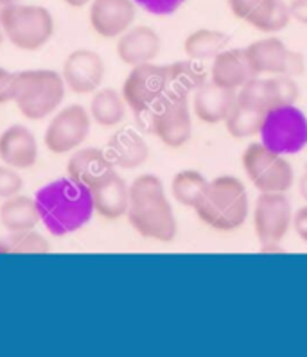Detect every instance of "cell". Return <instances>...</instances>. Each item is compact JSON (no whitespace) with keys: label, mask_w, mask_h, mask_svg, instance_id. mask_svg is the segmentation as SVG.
<instances>
[{"label":"cell","mask_w":307,"mask_h":357,"mask_svg":"<svg viewBox=\"0 0 307 357\" xmlns=\"http://www.w3.org/2000/svg\"><path fill=\"white\" fill-rule=\"evenodd\" d=\"M34 199L43 227L56 237L70 236L81 230L96 212L92 190L68 176L43 185Z\"/></svg>","instance_id":"1"},{"label":"cell","mask_w":307,"mask_h":357,"mask_svg":"<svg viewBox=\"0 0 307 357\" xmlns=\"http://www.w3.org/2000/svg\"><path fill=\"white\" fill-rule=\"evenodd\" d=\"M128 221L139 236L156 243L177 239L178 223L164 183L156 174H140L130 183Z\"/></svg>","instance_id":"2"},{"label":"cell","mask_w":307,"mask_h":357,"mask_svg":"<svg viewBox=\"0 0 307 357\" xmlns=\"http://www.w3.org/2000/svg\"><path fill=\"white\" fill-rule=\"evenodd\" d=\"M194 212L207 227L232 231L243 227L250 214L246 187L236 176H218L207 183L194 205Z\"/></svg>","instance_id":"3"},{"label":"cell","mask_w":307,"mask_h":357,"mask_svg":"<svg viewBox=\"0 0 307 357\" xmlns=\"http://www.w3.org/2000/svg\"><path fill=\"white\" fill-rule=\"evenodd\" d=\"M65 93L67 84L59 72L49 68L24 70L17 74L13 102L27 121H42L58 112Z\"/></svg>","instance_id":"4"},{"label":"cell","mask_w":307,"mask_h":357,"mask_svg":"<svg viewBox=\"0 0 307 357\" xmlns=\"http://www.w3.org/2000/svg\"><path fill=\"white\" fill-rule=\"evenodd\" d=\"M6 40L20 51H40L54 36V18L43 6L11 2L0 11Z\"/></svg>","instance_id":"5"},{"label":"cell","mask_w":307,"mask_h":357,"mask_svg":"<svg viewBox=\"0 0 307 357\" xmlns=\"http://www.w3.org/2000/svg\"><path fill=\"white\" fill-rule=\"evenodd\" d=\"M259 137L275 155H297L307 147V115L294 105L274 106L262 117Z\"/></svg>","instance_id":"6"},{"label":"cell","mask_w":307,"mask_h":357,"mask_svg":"<svg viewBox=\"0 0 307 357\" xmlns=\"http://www.w3.org/2000/svg\"><path fill=\"white\" fill-rule=\"evenodd\" d=\"M92 117L81 105H68L58 109L47 124L43 144L54 155H67L76 151L89 139Z\"/></svg>","instance_id":"7"},{"label":"cell","mask_w":307,"mask_h":357,"mask_svg":"<svg viewBox=\"0 0 307 357\" xmlns=\"http://www.w3.org/2000/svg\"><path fill=\"white\" fill-rule=\"evenodd\" d=\"M252 219L257 239L269 248L287 236L293 225V208L284 192H261L253 205Z\"/></svg>","instance_id":"8"},{"label":"cell","mask_w":307,"mask_h":357,"mask_svg":"<svg viewBox=\"0 0 307 357\" xmlns=\"http://www.w3.org/2000/svg\"><path fill=\"white\" fill-rule=\"evenodd\" d=\"M165 96L164 65L142 63L131 67L122 84V97L135 115L151 114Z\"/></svg>","instance_id":"9"},{"label":"cell","mask_w":307,"mask_h":357,"mask_svg":"<svg viewBox=\"0 0 307 357\" xmlns=\"http://www.w3.org/2000/svg\"><path fill=\"white\" fill-rule=\"evenodd\" d=\"M151 130L171 149L186 146L193 137L189 97L165 96L151 112Z\"/></svg>","instance_id":"10"},{"label":"cell","mask_w":307,"mask_h":357,"mask_svg":"<svg viewBox=\"0 0 307 357\" xmlns=\"http://www.w3.org/2000/svg\"><path fill=\"white\" fill-rule=\"evenodd\" d=\"M105 72V61L96 51L76 49L65 59L61 76L67 84V90L77 96H89L101 89Z\"/></svg>","instance_id":"11"},{"label":"cell","mask_w":307,"mask_h":357,"mask_svg":"<svg viewBox=\"0 0 307 357\" xmlns=\"http://www.w3.org/2000/svg\"><path fill=\"white\" fill-rule=\"evenodd\" d=\"M137 18L135 0H92L89 20L93 33L101 38L114 40L126 33Z\"/></svg>","instance_id":"12"},{"label":"cell","mask_w":307,"mask_h":357,"mask_svg":"<svg viewBox=\"0 0 307 357\" xmlns=\"http://www.w3.org/2000/svg\"><path fill=\"white\" fill-rule=\"evenodd\" d=\"M160 49V36L149 26H131L126 33L119 36L115 45L119 59L128 67L151 63L158 58Z\"/></svg>","instance_id":"13"},{"label":"cell","mask_w":307,"mask_h":357,"mask_svg":"<svg viewBox=\"0 0 307 357\" xmlns=\"http://www.w3.org/2000/svg\"><path fill=\"white\" fill-rule=\"evenodd\" d=\"M0 160L18 171H26L38 162V140L24 124H13L0 135Z\"/></svg>","instance_id":"14"},{"label":"cell","mask_w":307,"mask_h":357,"mask_svg":"<svg viewBox=\"0 0 307 357\" xmlns=\"http://www.w3.org/2000/svg\"><path fill=\"white\" fill-rule=\"evenodd\" d=\"M112 172H115L114 164L105 149L99 147H80L67 162V176L89 189L99 185Z\"/></svg>","instance_id":"15"},{"label":"cell","mask_w":307,"mask_h":357,"mask_svg":"<svg viewBox=\"0 0 307 357\" xmlns=\"http://www.w3.org/2000/svg\"><path fill=\"white\" fill-rule=\"evenodd\" d=\"M237 102L236 90H228L216 83H203L193 93L194 115L205 124H219L230 115L232 108Z\"/></svg>","instance_id":"16"},{"label":"cell","mask_w":307,"mask_h":357,"mask_svg":"<svg viewBox=\"0 0 307 357\" xmlns=\"http://www.w3.org/2000/svg\"><path fill=\"white\" fill-rule=\"evenodd\" d=\"M90 190H92L96 214L108 221L126 218L128 206H130V185L121 174L112 172L106 180Z\"/></svg>","instance_id":"17"},{"label":"cell","mask_w":307,"mask_h":357,"mask_svg":"<svg viewBox=\"0 0 307 357\" xmlns=\"http://www.w3.org/2000/svg\"><path fill=\"white\" fill-rule=\"evenodd\" d=\"M105 151L115 169H126V171L139 169L149 158V147L142 139V135L130 128L115 131L110 137Z\"/></svg>","instance_id":"18"},{"label":"cell","mask_w":307,"mask_h":357,"mask_svg":"<svg viewBox=\"0 0 307 357\" xmlns=\"http://www.w3.org/2000/svg\"><path fill=\"white\" fill-rule=\"evenodd\" d=\"M255 77L244 49H225L212 59L211 81L228 90H239Z\"/></svg>","instance_id":"19"},{"label":"cell","mask_w":307,"mask_h":357,"mask_svg":"<svg viewBox=\"0 0 307 357\" xmlns=\"http://www.w3.org/2000/svg\"><path fill=\"white\" fill-rule=\"evenodd\" d=\"M244 52L255 76H277L286 72L290 49L275 36L255 40L244 49Z\"/></svg>","instance_id":"20"},{"label":"cell","mask_w":307,"mask_h":357,"mask_svg":"<svg viewBox=\"0 0 307 357\" xmlns=\"http://www.w3.org/2000/svg\"><path fill=\"white\" fill-rule=\"evenodd\" d=\"M164 76L165 96L189 97L203 83H207V70L200 65V61H194V59L164 65Z\"/></svg>","instance_id":"21"},{"label":"cell","mask_w":307,"mask_h":357,"mask_svg":"<svg viewBox=\"0 0 307 357\" xmlns=\"http://www.w3.org/2000/svg\"><path fill=\"white\" fill-rule=\"evenodd\" d=\"M40 223H42V219H40L38 205L34 198L17 194L13 198L4 199V203L0 205V225L9 234L33 230Z\"/></svg>","instance_id":"22"},{"label":"cell","mask_w":307,"mask_h":357,"mask_svg":"<svg viewBox=\"0 0 307 357\" xmlns=\"http://www.w3.org/2000/svg\"><path fill=\"white\" fill-rule=\"evenodd\" d=\"M128 105L122 92L114 89H99L92 93L89 114L101 128H115L126 119Z\"/></svg>","instance_id":"23"},{"label":"cell","mask_w":307,"mask_h":357,"mask_svg":"<svg viewBox=\"0 0 307 357\" xmlns=\"http://www.w3.org/2000/svg\"><path fill=\"white\" fill-rule=\"evenodd\" d=\"M291 20L293 18H291L290 0H262L261 4L253 9V13L246 18L253 29L266 34L286 29Z\"/></svg>","instance_id":"24"},{"label":"cell","mask_w":307,"mask_h":357,"mask_svg":"<svg viewBox=\"0 0 307 357\" xmlns=\"http://www.w3.org/2000/svg\"><path fill=\"white\" fill-rule=\"evenodd\" d=\"M228 45V36L216 29H198L190 33L184 42L187 58L194 61L214 59Z\"/></svg>","instance_id":"25"},{"label":"cell","mask_w":307,"mask_h":357,"mask_svg":"<svg viewBox=\"0 0 307 357\" xmlns=\"http://www.w3.org/2000/svg\"><path fill=\"white\" fill-rule=\"evenodd\" d=\"M252 183L259 192L286 194L294 183L293 165H291L284 156L278 155L277 158L271 162V165H269L257 180H253Z\"/></svg>","instance_id":"26"},{"label":"cell","mask_w":307,"mask_h":357,"mask_svg":"<svg viewBox=\"0 0 307 357\" xmlns=\"http://www.w3.org/2000/svg\"><path fill=\"white\" fill-rule=\"evenodd\" d=\"M207 183H209V180H205L202 172L186 169V171L174 174L173 181H171V194H173L174 202L180 203L181 206L194 208L196 202L205 190Z\"/></svg>","instance_id":"27"},{"label":"cell","mask_w":307,"mask_h":357,"mask_svg":"<svg viewBox=\"0 0 307 357\" xmlns=\"http://www.w3.org/2000/svg\"><path fill=\"white\" fill-rule=\"evenodd\" d=\"M262 117H264L262 112L237 101L225 121V126H227L228 135L234 139H250L253 135H259Z\"/></svg>","instance_id":"28"},{"label":"cell","mask_w":307,"mask_h":357,"mask_svg":"<svg viewBox=\"0 0 307 357\" xmlns=\"http://www.w3.org/2000/svg\"><path fill=\"white\" fill-rule=\"evenodd\" d=\"M237 101L250 106L253 109H259L266 114L269 108H274V96H271V84L269 77L255 76L248 83L237 90Z\"/></svg>","instance_id":"29"},{"label":"cell","mask_w":307,"mask_h":357,"mask_svg":"<svg viewBox=\"0 0 307 357\" xmlns=\"http://www.w3.org/2000/svg\"><path fill=\"white\" fill-rule=\"evenodd\" d=\"M6 252L9 253H49L51 252V244L42 234L33 230H24V231H15L9 236L8 244H6Z\"/></svg>","instance_id":"30"},{"label":"cell","mask_w":307,"mask_h":357,"mask_svg":"<svg viewBox=\"0 0 307 357\" xmlns=\"http://www.w3.org/2000/svg\"><path fill=\"white\" fill-rule=\"evenodd\" d=\"M278 155H275L271 149L264 146L262 142H253L250 144L243 153V169L246 172V176L250 178V181L257 180V178L261 176L262 172L271 165L275 158Z\"/></svg>","instance_id":"31"},{"label":"cell","mask_w":307,"mask_h":357,"mask_svg":"<svg viewBox=\"0 0 307 357\" xmlns=\"http://www.w3.org/2000/svg\"><path fill=\"white\" fill-rule=\"evenodd\" d=\"M269 84H271V96L274 102L277 105H294L299 101L300 89L299 83L294 81L293 76L286 74H277V76H268Z\"/></svg>","instance_id":"32"},{"label":"cell","mask_w":307,"mask_h":357,"mask_svg":"<svg viewBox=\"0 0 307 357\" xmlns=\"http://www.w3.org/2000/svg\"><path fill=\"white\" fill-rule=\"evenodd\" d=\"M24 189V178L20 171L11 165H0V199L13 198Z\"/></svg>","instance_id":"33"},{"label":"cell","mask_w":307,"mask_h":357,"mask_svg":"<svg viewBox=\"0 0 307 357\" xmlns=\"http://www.w3.org/2000/svg\"><path fill=\"white\" fill-rule=\"evenodd\" d=\"M135 4L155 17H169L177 13L178 9L186 4V0H135Z\"/></svg>","instance_id":"34"},{"label":"cell","mask_w":307,"mask_h":357,"mask_svg":"<svg viewBox=\"0 0 307 357\" xmlns=\"http://www.w3.org/2000/svg\"><path fill=\"white\" fill-rule=\"evenodd\" d=\"M15 83H17V74L6 70V68H0V105L13 101Z\"/></svg>","instance_id":"35"},{"label":"cell","mask_w":307,"mask_h":357,"mask_svg":"<svg viewBox=\"0 0 307 357\" xmlns=\"http://www.w3.org/2000/svg\"><path fill=\"white\" fill-rule=\"evenodd\" d=\"M262 0H227L228 8H230L232 15L237 18V20H244L253 13V9L261 4Z\"/></svg>","instance_id":"36"},{"label":"cell","mask_w":307,"mask_h":357,"mask_svg":"<svg viewBox=\"0 0 307 357\" xmlns=\"http://www.w3.org/2000/svg\"><path fill=\"white\" fill-rule=\"evenodd\" d=\"M304 70H306V63H304V56L297 51H290V58H287L286 65V76H302Z\"/></svg>","instance_id":"37"},{"label":"cell","mask_w":307,"mask_h":357,"mask_svg":"<svg viewBox=\"0 0 307 357\" xmlns=\"http://www.w3.org/2000/svg\"><path fill=\"white\" fill-rule=\"evenodd\" d=\"M293 228L297 231V236L307 243V205L299 208V211L293 214Z\"/></svg>","instance_id":"38"},{"label":"cell","mask_w":307,"mask_h":357,"mask_svg":"<svg viewBox=\"0 0 307 357\" xmlns=\"http://www.w3.org/2000/svg\"><path fill=\"white\" fill-rule=\"evenodd\" d=\"M291 18L307 26V0H290Z\"/></svg>","instance_id":"39"},{"label":"cell","mask_w":307,"mask_h":357,"mask_svg":"<svg viewBox=\"0 0 307 357\" xmlns=\"http://www.w3.org/2000/svg\"><path fill=\"white\" fill-rule=\"evenodd\" d=\"M299 190H300V196L304 198V202H307V167L304 169V172L300 174Z\"/></svg>","instance_id":"40"},{"label":"cell","mask_w":307,"mask_h":357,"mask_svg":"<svg viewBox=\"0 0 307 357\" xmlns=\"http://www.w3.org/2000/svg\"><path fill=\"white\" fill-rule=\"evenodd\" d=\"M63 2L67 6H70V8L80 9V8H84V6H90V2H92V0H63Z\"/></svg>","instance_id":"41"},{"label":"cell","mask_w":307,"mask_h":357,"mask_svg":"<svg viewBox=\"0 0 307 357\" xmlns=\"http://www.w3.org/2000/svg\"><path fill=\"white\" fill-rule=\"evenodd\" d=\"M11 2H15V0H0V11L6 8V6H9Z\"/></svg>","instance_id":"42"},{"label":"cell","mask_w":307,"mask_h":357,"mask_svg":"<svg viewBox=\"0 0 307 357\" xmlns=\"http://www.w3.org/2000/svg\"><path fill=\"white\" fill-rule=\"evenodd\" d=\"M4 40H6V33H4V29H2V24H0V47H2Z\"/></svg>","instance_id":"43"}]
</instances>
